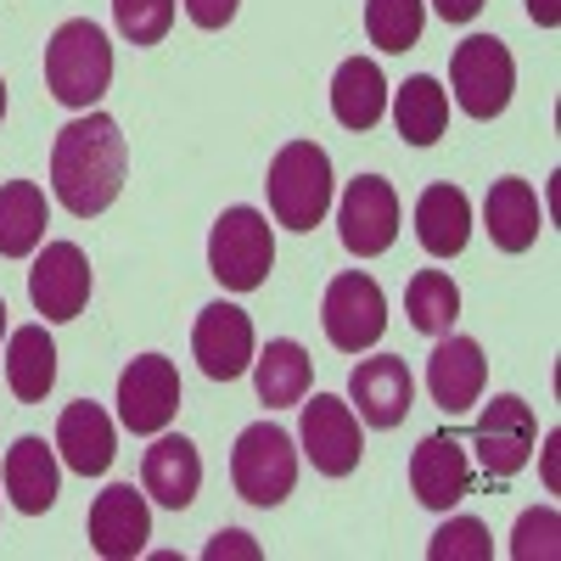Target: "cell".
Here are the masks:
<instances>
[{
  "label": "cell",
  "instance_id": "cell-1",
  "mask_svg": "<svg viewBox=\"0 0 561 561\" xmlns=\"http://www.w3.org/2000/svg\"><path fill=\"white\" fill-rule=\"evenodd\" d=\"M124 169H129V147H124V129L107 113H79L73 124L57 129L51 192L73 219L107 214L124 192Z\"/></svg>",
  "mask_w": 561,
  "mask_h": 561
},
{
  "label": "cell",
  "instance_id": "cell-2",
  "mask_svg": "<svg viewBox=\"0 0 561 561\" xmlns=\"http://www.w3.org/2000/svg\"><path fill=\"white\" fill-rule=\"evenodd\" d=\"M45 84L73 113H90L113 84V45L90 18H68L45 45Z\"/></svg>",
  "mask_w": 561,
  "mask_h": 561
},
{
  "label": "cell",
  "instance_id": "cell-3",
  "mask_svg": "<svg viewBox=\"0 0 561 561\" xmlns=\"http://www.w3.org/2000/svg\"><path fill=\"white\" fill-rule=\"evenodd\" d=\"M264 192H270V214L275 225L287 230H314L332 208V158H325L314 140H287L275 152L270 174H264Z\"/></svg>",
  "mask_w": 561,
  "mask_h": 561
},
{
  "label": "cell",
  "instance_id": "cell-4",
  "mask_svg": "<svg viewBox=\"0 0 561 561\" xmlns=\"http://www.w3.org/2000/svg\"><path fill=\"white\" fill-rule=\"evenodd\" d=\"M275 264V237L259 208H225L208 230V270L225 293H259Z\"/></svg>",
  "mask_w": 561,
  "mask_h": 561
},
{
  "label": "cell",
  "instance_id": "cell-5",
  "mask_svg": "<svg viewBox=\"0 0 561 561\" xmlns=\"http://www.w3.org/2000/svg\"><path fill=\"white\" fill-rule=\"evenodd\" d=\"M230 478L248 505H280L298 483V444L275 427V421H253L230 449Z\"/></svg>",
  "mask_w": 561,
  "mask_h": 561
},
{
  "label": "cell",
  "instance_id": "cell-6",
  "mask_svg": "<svg viewBox=\"0 0 561 561\" xmlns=\"http://www.w3.org/2000/svg\"><path fill=\"white\" fill-rule=\"evenodd\" d=\"M449 84H455V102L466 118H500L511 107V90H517V62H511L505 39L472 34L466 45H455Z\"/></svg>",
  "mask_w": 561,
  "mask_h": 561
},
{
  "label": "cell",
  "instance_id": "cell-7",
  "mask_svg": "<svg viewBox=\"0 0 561 561\" xmlns=\"http://www.w3.org/2000/svg\"><path fill=\"white\" fill-rule=\"evenodd\" d=\"M320 325H325V343H332L337 354H359L370 343H382V332H388V298H382V287L365 270L337 275L332 287H325Z\"/></svg>",
  "mask_w": 561,
  "mask_h": 561
},
{
  "label": "cell",
  "instance_id": "cell-8",
  "mask_svg": "<svg viewBox=\"0 0 561 561\" xmlns=\"http://www.w3.org/2000/svg\"><path fill=\"white\" fill-rule=\"evenodd\" d=\"M180 410V370L163 354H140L118 377V421L140 438H158Z\"/></svg>",
  "mask_w": 561,
  "mask_h": 561
},
{
  "label": "cell",
  "instance_id": "cell-9",
  "mask_svg": "<svg viewBox=\"0 0 561 561\" xmlns=\"http://www.w3.org/2000/svg\"><path fill=\"white\" fill-rule=\"evenodd\" d=\"M337 230H343V248L354 259H377L393 248L399 237V197L382 174H359L348 180L343 208H337Z\"/></svg>",
  "mask_w": 561,
  "mask_h": 561
},
{
  "label": "cell",
  "instance_id": "cell-10",
  "mask_svg": "<svg viewBox=\"0 0 561 561\" xmlns=\"http://www.w3.org/2000/svg\"><path fill=\"white\" fill-rule=\"evenodd\" d=\"M90 287H96V275H90V259L79 242H45V253L28 270V304L45 320H79L90 304Z\"/></svg>",
  "mask_w": 561,
  "mask_h": 561
},
{
  "label": "cell",
  "instance_id": "cell-11",
  "mask_svg": "<svg viewBox=\"0 0 561 561\" xmlns=\"http://www.w3.org/2000/svg\"><path fill=\"white\" fill-rule=\"evenodd\" d=\"M304 455L314 460L320 478H348L359 455H365V438H359V415L354 404H343L337 393H314L304 404Z\"/></svg>",
  "mask_w": 561,
  "mask_h": 561
},
{
  "label": "cell",
  "instance_id": "cell-12",
  "mask_svg": "<svg viewBox=\"0 0 561 561\" xmlns=\"http://www.w3.org/2000/svg\"><path fill=\"white\" fill-rule=\"evenodd\" d=\"M534 438H539V427H534V410H528L517 393H500V399L483 410L478 433H472L483 472H489V478H500V483H505V478H517L523 466H528Z\"/></svg>",
  "mask_w": 561,
  "mask_h": 561
},
{
  "label": "cell",
  "instance_id": "cell-13",
  "mask_svg": "<svg viewBox=\"0 0 561 561\" xmlns=\"http://www.w3.org/2000/svg\"><path fill=\"white\" fill-rule=\"evenodd\" d=\"M152 539V511L147 494H135V483H113L96 494L90 505V550L107 556V561H129L140 556Z\"/></svg>",
  "mask_w": 561,
  "mask_h": 561
},
{
  "label": "cell",
  "instance_id": "cell-14",
  "mask_svg": "<svg viewBox=\"0 0 561 561\" xmlns=\"http://www.w3.org/2000/svg\"><path fill=\"white\" fill-rule=\"evenodd\" d=\"M348 404H359L365 427H399L415 404V377L399 354H377V359H359L354 377H348Z\"/></svg>",
  "mask_w": 561,
  "mask_h": 561
},
{
  "label": "cell",
  "instance_id": "cell-15",
  "mask_svg": "<svg viewBox=\"0 0 561 561\" xmlns=\"http://www.w3.org/2000/svg\"><path fill=\"white\" fill-rule=\"evenodd\" d=\"M192 348H197L203 377L237 382L242 370L253 365V320H248V309H237V304H208V309L197 314Z\"/></svg>",
  "mask_w": 561,
  "mask_h": 561
},
{
  "label": "cell",
  "instance_id": "cell-16",
  "mask_svg": "<svg viewBox=\"0 0 561 561\" xmlns=\"http://www.w3.org/2000/svg\"><path fill=\"white\" fill-rule=\"evenodd\" d=\"M410 489L427 511H449L472 494V460H466L460 438L449 433H427L410 455Z\"/></svg>",
  "mask_w": 561,
  "mask_h": 561
},
{
  "label": "cell",
  "instance_id": "cell-17",
  "mask_svg": "<svg viewBox=\"0 0 561 561\" xmlns=\"http://www.w3.org/2000/svg\"><path fill=\"white\" fill-rule=\"evenodd\" d=\"M483 382H489V359L472 337H438L433 359H427V393L444 415H466L478 399H483Z\"/></svg>",
  "mask_w": 561,
  "mask_h": 561
},
{
  "label": "cell",
  "instance_id": "cell-18",
  "mask_svg": "<svg viewBox=\"0 0 561 561\" xmlns=\"http://www.w3.org/2000/svg\"><path fill=\"white\" fill-rule=\"evenodd\" d=\"M140 489H147L158 505H169V511H185L197 500V489H203L197 444L180 438V433H158V444L147 449V460H140Z\"/></svg>",
  "mask_w": 561,
  "mask_h": 561
},
{
  "label": "cell",
  "instance_id": "cell-19",
  "mask_svg": "<svg viewBox=\"0 0 561 561\" xmlns=\"http://www.w3.org/2000/svg\"><path fill=\"white\" fill-rule=\"evenodd\" d=\"M57 449L68 460V472L79 478H102L113 466V449H118V433H113V415L90 399H73L57 421Z\"/></svg>",
  "mask_w": 561,
  "mask_h": 561
},
{
  "label": "cell",
  "instance_id": "cell-20",
  "mask_svg": "<svg viewBox=\"0 0 561 561\" xmlns=\"http://www.w3.org/2000/svg\"><path fill=\"white\" fill-rule=\"evenodd\" d=\"M539 225H545V214H539V197H534V185H528V180L505 174V180L489 185L483 230L494 237L500 253H528V248L539 242Z\"/></svg>",
  "mask_w": 561,
  "mask_h": 561
},
{
  "label": "cell",
  "instance_id": "cell-21",
  "mask_svg": "<svg viewBox=\"0 0 561 561\" xmlns=\"http://www.w3.org/2000/svg\"><path fill=\"white\" fill-rule=\"evenodd\" d=\"M0 483H7V500L23 511V517H45V511L57 505V455L45 449V438L28 433L7 449Z\"/></svg>",
  "mask_w": 561,
  "mask_h": 561
},
{
  "label": "cell",
  "instance_id": "cell-22",
  "mask_svg": "<svg viewBox=\"0 0 561 561\" xmlns=\"http://www.w3.org/2000/svg\"><path fill=\"white\" fill-rule=\"evenodd\" d=\"M415 237L433 259H455L472 237V203H466L460 185H427L415 203Z\"/></svg>",
  "mask_w": 561,
  "mask_h": 561
},
{
  "label": "cell",
  "instance_id": "cell-23",
  "mask_svg": "<svg viewBox=\"0 0 561 561\" xmlns=\"http://www.w3.org/2000/svg\"><path fill=\"white\" fill-rule=\"evenodd\" d=\"M332 113H337L343 129H359V135L382 124V113H388V79H382V68L370 57H348L337 68V79H332Z\"/></svg>",
  "mask_w": 561,
  "mask_h": 561
},
{
  "label": "cell",
  "instance_id": "cell-24",
  "mask_svg": "<svg viewBox=\"0 0 561 561\" xmlns=\"http://www.w3.org/2000/svg\"><path fill=\"white\" fill-rule=\"evenodd\" d=\"M45 192L34 180H7L0 185V253L7 259H28L39 242H45Z\"/></svg>",
  "mask_w": 561,
  "mask_h": 561
},
{
  "label": "cell",
  "instance_id": "cell-25",
  "mask_svg": "<svg viewBox=\"0 0 561 561\" xmlns=\"http://www.w3.org/2000/svg\"><path fill=\"white\" fill-rule=\"evenodd\" d=\"M7 382L23 404H39L57 382V343L45 337V325H18L7 337Z\"/></svg>",
  "mask_w": 561,
  "mask_h": 561
},
{
  "label": "cell",
  "instance_id": "cell-26",
  "mask_svg": "<svg viewBox=\"0 0 561 561\" xmlns=\"http://www.w3.org/2000/svg\"><path fill=\"white\" fill-rule=\"evenodd\" d=\"M253 388H259V399L270 410L304 404V393H309V354H304V343L275 337L264 354H253Z\"/></svg>",
  "mask_w": 561,
  "mask_h": 561
},
{
  "label": "cell",
  "instance_id": "cell-27",
  "mask_svg": "<svg viewBox=\"0 0 561 561\" xmlns=\"http://www.w3.org/2000/svg\"><path fill=\"white\" fill-rule=\"evenodd\" d=\"M393 124L399 135L410 140V147H433V140L444 135L449 124V96H444V84L433 73H415L399 84V96H393Z\"/></svg>",
  "mask_w": 561,
  "mask_h": 561
},
{
  "label": "cell",
  "instance_id": "cell-28",
  "mask_svg": "<svg viewBox=\"0 0 561 561\" xmlns=\"http://www.w3.org/2000/svg\"><path fill=\"white\" fill-rule=\"evenodd\" d=\"M404 314L421 337H444L460 320V287L444 270H415L410 287H404Z\"/></svg>",
  "mask_w": 561,
  "mask_h": 561
},
{
  "label": "cell",
  "instance_id": "cell-29",
  "mask_svg": "<svg viewBox=\"0 0 561 561\" xmlns=\"http://www.w3.org/2000/svg\"><path fill=\"white\" fill-rule=\"evenodd\" d=\"M427 28V0H365V34L377 51H410Z\"/></svg>",
  "mask_w": 561,
  "mask_h": 561
},
{
  "label": "cell",
  "instance_id": "cell-30",
  "mask_svg": "<svg viewBox=\"0 0 561 561\" xmlns=\"http://www.w3.org/2000/svg\"><path fill=\"white\" fill-rule=\"evenodd\" d=\"M561 556V517L556 505H534L511 528V561H556Z\"/></svg>",
  "mask_w": 561,
  "mask_h": 561
},
{
  "label": "cell",
  "instance_id": "cell-31",
  "mask_svg": "<svg viewBox=\"0 0 561 561\" xmlns=\"http://www.w3.org/2000/svg\"><path fill=\"white\" fill-rule=\"evenodd\" d=\"M113 23L129 45H158L174 28V0H113Z\"/></svg>",
  "mask_w": 561,
  "mask_h": 561
},
{
  "label": "cell",
  "instance_id": "cell-32",
  "mask_svg": "<svg viewBox=\"0 0 561 561\" xmlns=\"http://www.w3.org/2000/svg\"><path fill=\"white\" fill-rule=\"evenodd\" d=\"M427 556H433V561H489V556H494V539H489V528H483L478 517H449V523L433 534Z\"/></svg>",
  "mask_w": 561,
  "mask_h": 561
},
{
  "label": "cell",
  "instance_id": "cell-33",
  "mask_svg": "<svg viewBox=\"0 0 561 561\" xmlns=\"http://www.w3.org/2000/svg\"><path fill=\"white\" fill-rule=\"evenodd\" d=\"M203 556H208V561H225V556H242V561H259L264 550H259V545H253V539H248L242 528H225V534H214V539H208V550H203Z\"/></svg>",
  "mask_w": 561,
  "mask_h": 561
},
{
  "label": "cell",
  "instance_id": "cell-34",
  "mask_svg": "<svg viewBox=\"0 0 561 561\" xmlns=\"http://www.w3.org/2000/svg\"><path fill=\"white\" fill-rule=\"evenodd\" d=\"M242 0H185V18H192L197 28H225L230 18H237Z\"/></svg>",
  "mask_w": 561,
  "mask_h": 561
},
{
  "label": "cell",
  "instance_id": "cell-35",
  "mask_svg": "<svg viewBox=\"0 0 561 561\" xmlns=\"http://www.w3.org/2000/svg\"><path fill=\"white\" fill-rule=\"evenodd\" d=\"M433 7H438L444 23H472L483 12V0H433Z\"/></svg>",
  "mask_w": 561,
  "mask_h": 561
},
{
  "label": "cell",
  "instance_id": "cell-36",
  "mask_svg": "<svg viewBox=\"0 0 561 561\" xmlns=\"http://www.w3.org/2000/svg\"><path fill=\"white\" fill-rule=\"evenodd\" d=\"M528 18H534L539 28H556V23H561V0H528Z\"/></svg>",
  "mask_w": 561,
  "mask_h": 561
},
{
  "label": "cell",
  "instance_id": "cell-37",
  "mask_svg": "<svg viewBox=\"0 0 561 561\" xmlns=\"http://www.w3.org/2000/svg\"><path fill=\"white\" fill-rule=\"evenodd\" d=\"M556 444H561V438L550 433V438H545V483H550V489H556Z\"/></svg>",
  "mask_w": 561,
  "mask_h": 561
},
{
  "label": "cell",
  "instance_id": "cell-38",
  "mask_svg": "<svg viewBox=\"0 0 561 561\" xmlns=\"http://www.w3.org/2000/svg\"><path fill=\"white\" fill-rule=\"evenodd\" d=\"M0 118H7V79H0Z\"/></svg>",
  "mask_w": 561,
  "mask_h": 561
},
{
  "label": "cell",
  "instance_id": "cell-39",
  "mask_svg": "<svg viewBox=\"0 0 561 561\" xmlns=\"http://www.w3.org/2000/svg\"><path fill=\"white\" fill-rule=\"evenodd\" d=\"M0 337H7V298H0Z\"/></svg>",
  "mask_w": 561,
  "mask_h": 561
}]
</instances>
